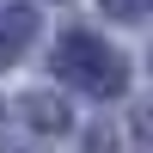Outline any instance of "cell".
I'll return each mask as SVG.
<instances>
[{
	"label": "cell",
	"instance_id": "6da1fadb",
	"mask_svg": "<svg viewBox=\"0 0 153 153\" xmlns=\"http://www.w3.org/2000/svg\"><path fill=\"white\" fill-rule=\"evenodd\" d=\"M55 68L68 74V80L92 86V92H123V86H129V74H123V61L110 55L104 43H92V37H68V43L55 49Z\"/></svg>",
	"mask_w": 153,
	"mask_h": 153
},
{
	"label": "cell",
	"instance_id": "7a4b0ae2",
	"mask_svg": "<svg viewBox=\"0 0 153 153\" xmlns=\"http://www.w3.org/2000/svg\"><path fill=\"white\" fill-rule=\"evenodd\" d=\"M25 37H31V12H0V61L19 55Z\"/></svg>",
	"mask_w": 153,
	"mask_h": 153
},
{
	"label": "cell",
	"instance_id": "3957f363",
	"mask_svg": "<svg viewBox=\"0 0 153 153\" xmlns=\"http://www.w3.org/2000/svg\"><path fill=\"white\" fill-rule=\"evenodd\" d=\"M104 6L117 12V19H129V25H135V19H141V12H147V0H104Z\"/></svg>",
	"mask_w": 153,
	"mask_h": 153
}]
</instances>
